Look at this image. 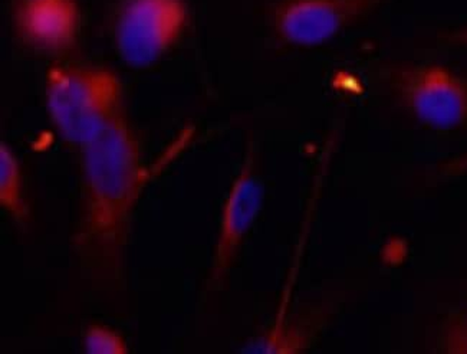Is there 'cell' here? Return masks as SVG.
<instances>
[{"instance_id":"cell-3","label":"cell","mask_w":467,"mask_h":354,"mask_svg":"<svg viewBox=\"0 0 467 354\" xmlns=\"http://www.w3.org/2000/svg\"><path fill=\"white\" fill-rule=\"evenodd\" d=\"M184 0H126L117 15L116 44L132 67H149L173 48L186 31Z\"/></svg>"},{"instance_id":"cell-13","label":"cell","mask_w":467,"mask_h":354,"mask_svg":"<svg viewBox=\"0 0 467 354\" xmlns=\"http://www.w3.org/2000/svg\"><path fill=\"white\" fill-rule=\"evenodd\" d=\"M449 42L467 48V26L462 27V29H457L456 32L451 34V36H449Z\"/></svg>"},{"instance_id":"cell-5","label":"cell","mask_w":467,"mask_h":354,"mask_svg":"<svg viewBox=\"0 0 467 354\" xmlns=\"http://www.w3.org/2000/svg\"><path fill=\"white\" fill-rule=\"evenodd\" d=\"M389 0H281L274 27L282 41L318 47L376 12Z\"/></svg>"},{"instance_id":"cell-11","label":"cell","mask_w":467,"mask_h":354,"mask_svg":"<svg viewBox=\"0 0 467 354\" xmlns=\"http://www.w3.org/2000/svg\"><path fill=\"white\" fill-rule=\"evenodd\" d=\"M439 348L441 353L467 354V307L449 316L441 328Z\"/></svg>"},{"instance_id":"cell-9","label":"cell","mask_w":467,"mask_h":354,"mask_svg":"<svg viewBox=\"0 0 467 354\" xmlns=\"http://www.w3.org/2000/svg\"><path fill=\"white\" fill-rule=\"evenodd\" d=\"M0 206L19 224L27 218L21 164L11 147L0 143Z\"/></svg>"},{"instance_id":"cell-12","label":"cell","mask_w":467,"mask_h":354,"mask_svg":"<svg viewBox=\"0 0 467 354\" xmlns=\"http://www.w3.org/2000/svg\"><path fill=\"white\" fill-rule=\"evenodd\" d=\"M467 173V154L466 156L454 159L451 163H447L443 169V174L447 177L462 176Z\"/></svg>"},{"instance_id":"cell-8","label":"cell","mask_w":467,"mask_h":354,"mask_svg":"<svg viewBox=\"0 0 467 354\" xmlns=\"http://www.w3.org/2000/svg\"><path fill=\"white\" fill-rule=\"evenodd\" d=\"M324 318L309 316H285L276 318L264 333L247 341L241 353L244 354H301L311 348L318 336Z\"/></svg>"},{"instance_id":"cell-7","label":"cell","mask_w":467,"mask_h":354,"mask_svg":"<svg viewBox=\"0 0 467 354\" xmlns=\"http://www.w3.org/2000/svg\"><path fill=\"white\" fill-rule=\"evenodd\" d=\"M14 24L22 41L47 52H65L77 42V0H15Z\"/></svg>"},{"instance_id":"cell-10","label":"cell","mask_w":467,"mask_h":354,"mask_svg":"<svg viewBox=\"0 0 467 354\" xmlns=\"http://www.w3.org/2000/svg\"><path fill=\"white\" fill-rule=\"evenodd\" d=\"M84 350L88 354H127L129 346L119 331L91 324L84 334Z\"/></svg>"},{"instance_id":"cell-6","label":"cell","mask_w":467,"mask_h":354,"mask_svg":"<svg viewBox=\"0 0 467 354\" xmlns=\"http://www.w3.org/2000/svg\"><path fill=\"white\" fill-rule=\"evenodd\" d=\"M262 203L264 184L254 167V149H249L224 201L211 274L207 279L209 290H219L223 286L241 253L244 239L261 213Z\"/></svg>"},{"instance_id":"cell-2","label":"cell","mask_w":467,"mask_h":354,"mask_svg":"<svg viewBox=\"0 0 467 354\" xmlns=\"http://www.w3.org/2000/svg\"><path fill=\"white\" fill-rule=\"evenodd\" d=\"M47 111L61 136L84 147L122 116V86L109 69L54 64L45 77Z\"/></svg>"},{"instance_id":"cell-4","label":"cell","mask_w":467,"mask_h":354,"mask_svg":"<svg viewBox=\"0 0 467 354\" xmlns=\"http://www.w3.org/2000/svg\"><path fill=\"white\" fill-rule=\"evenodd\" d=\"M400 101L421 124L434 130L467 126V79L443 65H411L394 77Z\"/></svg>"},{"instance_id":"cell-1","label":"cell","mask_w":467,"mask_h":354,"mask_svg":"<svg viewBox=\"0 0 467 354\" xmlns=\"http://www.w3.org/2000/svg\"><path fill=\"white\" fill-rule=\"evenodd\" d=\"M84 203L77 245L95 273H117L129 241L137 202L149 172L141 149L119 116L82 147Z\"/></svg>"}]
</instances>
